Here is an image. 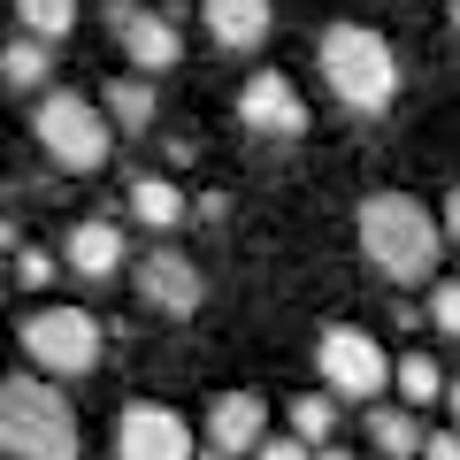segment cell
<instances>
[{"label": "cell", "mask_w": 460, "mask_h": 460, "mask_svg": "<svg viewBox=\"0 0 460 460\" xmlns=\"http://www.w3.org/2000/svg\"><path fill=\"white\" fill-rule=\"evenodd\" d=\"M376 460H384V453H376Z\"/></svg>", "instance_id": "30"}, {"label": "cell", "mask_w": 460, "mask_h": 460, "mask_svg": "<svg viewBox=\"0 0 460 460\" xmlns=\"http://www.w3.org/2000/svg\"><path fill=\"white\" fill-rule=\"evenodd\" d=\"M438 230H445V238H453V246H460V184H453V192H445V223H438Z\"/></svg>", "instance_id": "25"}, {"label": "cell", "mask_w": 460, "mask_h": 460, "mask_svg": "<svg viewBox=\"0 0 460 460\" xmlns=\"http://www.w3.org/2000/svg\"><path fill=\"white\" fill-rule=\"evenodd\" d=\"M199 429H208V453L238 460V453H253L269 438V399L261 392H215V407H208Z\"/></svg>", "instance_id": "11"}, {"label": "cell", "mask_w": 460, "mask_h": 460, "mask_svg": "<svg viewBox=\"0 0 460 460\" xmlns=\"http://www.w3.org/2000/svg\"><path fill=\"white\" fill-rule=\"evenodd\" d=\"M31 131H39V146H47V162H62V169H100L108 162V138H115V123L100 115V100H84V93H39V108H31Z\"/></svg>", "instance_id": "4"}, {"label": "cell", "mask_w": 460, "mask_h": 460, "mask_svg": "<svg viewBox=\"0 0 460 460\" xmlns=\"http://www.w3.org/2000/svg\"><path fill=\"white\" fill-rule=\"evenodd\" d=\"M0 453L8 460H77V414L54 376L0 384Z\"/></svg>", "instance_id": "3"}, {"label": "cell", "mask_w": 460, "mask_h": 460, "mask_svg": "<svg viewBox=\"0 0 460 460\" xmlns=\"http://www.w3.org/2000/svg\"><path fill=\"white\" fill-rule=\"evenodd\" d=\"M47 77H54V47L47 39H8L0 47V84H23V93H47Z\"/></svg>", "instance_id": "15"}, {"label": "cell", "mask_w": 460, "mask_h": 460, "mask_svg": "<svg viewBox=\"0 0 460 460\" xmlns=\"http://www.w3.org/2000/svg\"><path fill=\"white\" fill-rule=\"evenodd\" d=\"M131 284H138V299H146L154 314H169V323H184V314H199V299H208V284H199V269L184 261L177 246H154V253H138Z\"/></svg>", "instance_id": "9"}, {"label": "cell", "mask_w": 460, "mask_h": 460, "mask_svg": "<svg viewBox=\"0 0 460 460\" xmlns=\"http://www.w3.org/2000/svg\"><path fill=\"white\" fill-rule=\"evenodd\" d=\"M192 429H184L177 407H162V399H138V407L115 414V460H192Z\"/></svg>", "instance_id": "8"}, {"label": "cell", "mask_w": 460, "mask_h": 460, "mask_svg": "<svg viewBox=\"0 0 460 460\" xmlns=\"http://www.w3.org/2000/svg\"><path fill=\"white\" fill-rule=\"evenodd\" d=\"M62 261L77 269V277H93V284H100V277H115V269H123V230L93 215V223H77V230L62 238Z\"/></svg>", "instance_id": "13"}, {"label": "cell", "mask_w": 460, "mask_h": 460, "mask_svg": "<svg viewBox=\"0 0 460 460\" xmlns=\"http://www.w3.org/2000/svg\"><path fill=\"white\" fill-rule=\"evenodd\" d=\"M253 460H314V453H307V445L292 438V429H269V438L253 445Z\"/></svg>", "instance_id": "23"}, {"label": "cell", "mask_w": 460, "mask_h": 460, "mask_svg": "<svg viewBox=\"0 0 460 460\" xmlns=\"http://www.w3.org/2000/svg\"><path fill=\"white\" fill-rule=\"evenodd\" d=\"M208 8V31H215V47H230V54H253L269 39V23H277V8L269 0H199Z\"/></svg>", "instance_id": "12"}, {"label": "cell", "mask_w": 460, "mask_h": 460, "mask_svg": "<svg viewBox=\"0 0 460 460\" xmlns=\"http://www.w3.org/2000/svg\"><path fill=\"white\" fill-rule=\"evenodd\" d=\"M330 429H338V399L330 392H299L292 399V438L314 453V445H330Z\"/></svg>", "instance_id": "20"}, {"label": "cell", "mask_w": 460, "mask_h": 460, "mask_svg": "<svg viewBox=\"0 0 460 460\" xmlns=\"http://www.w3.org/2000/svg\"><path fill=\"white\" fill-rule=\"evenodd\" d=\"M108 31H115V47H123V62H138V77H162V69L184 62L177 23H169L162 8H146V0H115V8H108Z\"/></svg>", "instance_id": "7"}, {"label": "cell", "mask_w": 460, "mask_h": 460, "mask_svg": "<svg viewBox=\"0 0 460 460\" xmlns=\"http://www.w3.org/2000/svg\"><path fill=\"white\" fill-rule=\"evenodd\" d=\"M429 323H438L445 338H460V284H438V292H429Z\"/></svg>", "instance_id": "22"}, {"label": "cell", "mask_w": 460, "mask_h": 460, "mask_svg": "<svg viewBox=\"0 0 460 460\" xmlns=\"http://www.w3.org/2000/svg\"><path fill=\"white\" fill-rule=\"evenodd\" d=\"M414 453H422V460H460V429H422Z\"/></svg>", "instance_id": "24"}, {"label": "cell", "mask_w": 460, "mask_h": 460, "mask_svg": "<svg viewBox=\"0 0 460 460\" xmlns=\"http://www.w3.org/2000/svg\"><path fill=\"white\" fill-rule=\"evenodd\" d=\"M314 368H323L330 399H376L384 384H392V353H384L368 330H353V323H330V330H323Z\"/></svg>", "instance_id": "6"}, {"label": "cell", "mask_w": 460, "mask_h": 460, "mask_svg": "<svg viewBox=\"0 0 460 460\" xmlns=\"http://www.w3.org/2000/svg\"><path fill=\"white\" fill-rule=\"evenodd\" d=\"M453 31H460V0H453Z\"/></svg>", "instance_id": "28"}, {"label": "cell", "mask_w": 460, "mask_h": 460, "mask_svg": "<svg viewBox=\"0 0 460 460\" xmlns=\"http://www.w3.org/2000/svg\"><path fill=\"white\" fill-rule=\"evenodd\" d=\"M445 399H453V422H460V384H445Z\"/></svg>", "instance_id": "27"}, {"label": "cell", "mask_w": 460, "mask_h": 460, "mask_svg": "<svg viewBox=\"0 0 460 460\" xmlns=\"http://www.w3.org/2000/svg\"><path fill=\"white\" fill-rule=\"evenodd\" d=\"M131 215L146 230H177L184 223V184H169L162 169H138L131 177Z\"/></svg>", "instance_id": "14"}, {"label": "cell", "mask_w": 460, "mask_h": 460, "mask_svg": "<svg viewBox=\"0 0 460 460\" xmlns=\"http://www.w3.org/2000/svg\"><path fill=\"white\" fill-rule=\"evenodd\" d=\"M238 123L261 131V138H299L307 131V100L292 93L284 69H253V77L238 84Z\"/></svg>", "instance_id": "10"}, {"label": "cell", "mask_w": 460, "mask_h": 460, "mask_svg": "<svg viewBox=\"0 0 460 460\" xmlns=\"http://www.w3.org/2000/svg\"><path fill=\"white\" fill-rule=\"evenodd\" d=\"M353 230H361L368 269L392 277V284H422L438 269V253H445V230L429 223V208L414 192H368L361 215H353Z\"/></svg>", "instance_id": "1"}, {"label": "cell", "mask_w": 460, "mask_h": 460, "mask_svg": "<svg viewBox=\"0 0 460 460\" xmlns=\"http://www.w3.org/2000/svg\"><path fill=\"white\" fill-rule=\"evenodd\" d=\"M368 445H376L384 460H407L414 445H422V422H414L407 407H368Z\"/></svg>", "instance_id": "17"}, {"label": "cell", "mask_w": 460, "mask_h": 460, "mask_svg": "<svg viewBox=\"0 0 460 460\" xmlns=\"http://www.w3.org/2000/svg\"><path fill=\"white\" fill-rule=\"evenodd\" d=\"M392 384H399V399H407V407L445 399V368L429 361V353H399V361H392Z\"/></svg>", "instance_id": "18"}, {"label": "cell", "mask_w": 460, "mask_h": 460, "mask_svg": "<svg viewBox=\"0 0 460 460\" xmlns=\"http://www.w3.org/2000/svg\"><path fill=\"white\" fill-rule=\"evenodd\" d=\"M16 16L31 39H47V47H62L69 31H77V0H16Z\"/></svg>", "instance_id": "19"}, {"label": "cell", "mask_w": 460, "mask_h": 460, "mask_svg": "<svg viewBox=\"0 0 460 460\" xmlns=\"http://www.w3.org/2000/svg\"><path fill=\"white\" fill-rule=\"evenodd\" d=\"M100 115L123 123V131H154V84L146 77H115L108 93H100Z\"/></svg>", "instance_id": "16"}, {"label": "cell", "mask_w": 460, "mask_h": 460, "mask_svg": "<svg viewBox=\"0 0 460 460\" xmlns=\"http://www.w3.org/2000/svg\"><path fill=\"white\" fill-rule=\"evenodd\" d=\"M314 62H323V84L338 93V108H353V115H384L399 100V54L368 23H330Z\"/></svg>", "instance_id": "2"}, {"label": "cell", "mask_w": 460, "mask_h": 460, "mask_svg": "<svg viewBox=\"0 0 460 460\" xmlns=\"http://www.w3.org/2000/svg\"><path fill=\"white\" fill-rule=\"evenodd\" d=\"M23 353H31V368H47V376H93L100 353H108V330H100V314L84 307H31L23 314Z\"/></svg>", "instance_id": "5"}, {"label": "cell", "mask_w": 460, "mask_h": 460, "mask_svg": "<svg viewBox=\"0 0 460 460\" xmlns=\"http://www.w3.org/2000/svg\"><path fill=\"white\" fill-rule=\"evenodd\" d=\"M314 460H353V453H338V445H314Z\"/></svg>", "instance_id": "26"}, {"label": "cell", "mask_w": 460, "mask_h": 460, "mask_svg": "<svg viewBox=\"0 0 460 460\" xmlns=\"http://www.w3.org/2000/svg\"><path fill=\"white\" fill-rule=\"evenodd\" d=\"M192 460H223V453H192Z\"/></svg>", "instance_id": "29"}, {"label": "cell", "mask_w": 460, "mask_h": 460, "mask_svg": "<svg viewBox=\"0 0 460 460\" xmlns=\"http://www.w3.org/2000/svg\"><path fill=\"white\" fill-rule=\"evenodd\" d=\"M16 284H23V292H47V284H54V253L23 246V253H16Z\"/></svg>", "instance_id": "21"}]
</instances>
